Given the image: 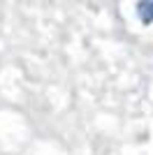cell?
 <instances>
[{"instance_id":"obj_1","label":"cell","mask_w":153,"mask_h":155,"mask_svg":"<svg viewBox=\"0 0 153 155\" xmlns=\"http://www.w3.org/2000/svg\"><path fill=\"white\" fill-rule=\"evenodd\" d=\"M134 14H137L141 26H146V28L153 26V0H137Z\"/></svg>"}]
</instances>
